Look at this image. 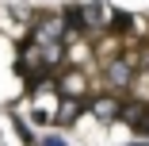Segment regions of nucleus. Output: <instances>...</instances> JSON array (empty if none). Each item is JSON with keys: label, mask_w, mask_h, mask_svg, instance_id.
Masks as SVG:
<instances>
[{"label": "nucleus", "mask_w": 149, "mask_h": 146, "mask_svg": "<svg viewBox=\"0 0 149 146\" xmlns=\"http://www.w3.org/2000/svg\"><path fill=\"white\" fill-rule=\"evenodd\" d=\"M88 108H92L100 119H111V115H118V92H115V96H103V100H92Z\"/></svg>", "instance_id": "obj_2"}, {"label": "nucleus", "mask_w": 149, "mask_h": 146, "mask_svg": "<svg viewBox=\"0 0 149 146\" xmlns=\"http://www.w3.org/2000/svg\"><path fill=\"white\" fill-rule=\"evenodd\" d=\"M42 146H65V142H61V138H46Z\"/></svg>", "instance_id": "obj_5"}, {"label": "nucleus", "mask_w": 149, "mask_h": 146, "mask_svg": "<svg viewBox=\"0 0 149 146\" xmlns=\"http://www.w3.org/2000/svg\"><path fill=\"white\" fill-rule=\"evenodd\" d=\"M134 127H138V131H141V135H149V111H145V115H141V119H138V123H134Z\"/></svg>", "instance_id": "obj_4"}, {"label": "nucleus", "mask_w": 149, "mask_h": 146, "mask_svg": "<svg viewBox=\"0 0 149 146\" xmlns=\"http://www.w3.org/2000/svg\"><path fill=\"white\" fill-rule=\"evenodd\" d=\"M134 146H149V142H134Z\"/></svg>", "instance_id": "obj_6"}, {"label": "nucleus", "mask_w": 149, "mask_h": 146, "mask_svg": "<svg viewBox=\"0 0 149 146\" xmlns=\"http://www.w3.org/2000/svg\"><path fill=\"white\" fill-rule=\"evenodd\" d=\"M77 111H80V104H77V100H65V104H61V111H57V123L77 119Z\"/></svg>", "instance_id": "obj_3"}, {"label": "nucleus", "mask_w": 149, "mask_h": 146, "mask_svg": "<svg viewBox=\"0 0 149 146\" xmlns=\"http://www.w3.org/2000/svg\"><path fill=\"white\" fill-rule=\"evenodd\" d=\"M130 81H134V62L130 58H115V62L107 66V85L111 89H126Z\"/></svg>", "instance_id": "obj_1"}]
</instances>
